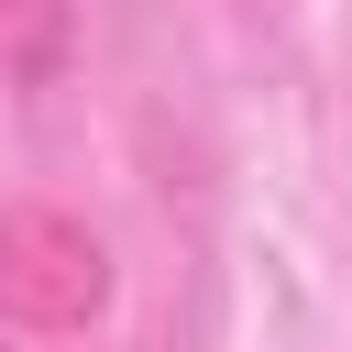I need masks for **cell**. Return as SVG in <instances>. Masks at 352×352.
I'll list each match as a JSON object with an SVG mask.
<instances>
[{"mask_svg":"<svg viewBox=\"0 0 352 352\" xmlns=\"http://www.w3.org/2000/svg\"><path fill=\"white\" fill-rule=\"evenodd\" d=\"M66 22H77V0H0L11 66H22V77H55V66H66Z\"/></svg>","mask_w":352,"mask_h":352,"instance_id":"cell-1","label":"cell"}]
</instances>
